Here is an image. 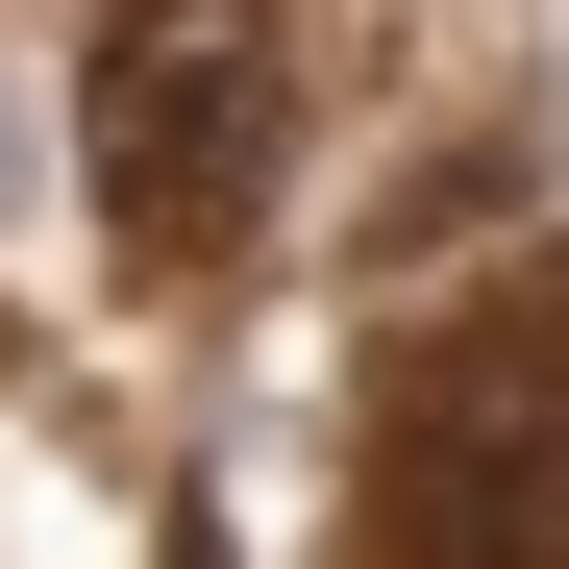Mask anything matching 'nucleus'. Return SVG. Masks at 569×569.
I'll list each match as a JSON object with an SVG mask.
<instances>
[{
  "label": "nucleus",
  "instance_id": "f257e3e1",
  "mask_svg": "<svg viewBox=\"0 0 569 569\" xmlns=\"http://www.w3.org/2000/svg\"><path fill=\"white\" fill-rule=\"evenodd\" d=\"M298 173V26L272 0H100L74 50V199H100L149 272H223Z\"/></svg>",
  "mask_w": 569,
  "mask_h": 569
},
{
  "label": "nucleus",
  "instance_id": "f03ea898",
  "mask_svg": "<svg viewBox=\"0 0 569 569\" xmlns=\"http://www.w3.org/2000/svg\"><path fill=\"white\" fill-rule=\"evenodd\" d=\"M371 520L397 569H569V272H496L371 371Z\"/></svg>",
  "mask_w": 569,
  "mask_h": 569
},
{
  "label": "nucleus",
  "instance_id": "7ed1b4c3",
  "mask_svg": "<svg viewBox=\"0 0 569 569\" xmlns=\"http://www.w3.org/2000/svg\"><path fill=\"white\" fill-rule=\"evenodd\" d=\"M0 199H26V149H0Z\"/></svg>",
  "mask_w": 569,
  "mask_h": 569
}]
</instances>
